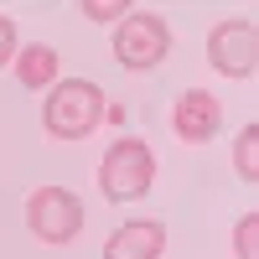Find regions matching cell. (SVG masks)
Returning a JSON list of instances; mask_svg holds the SVG:
<instances>
[{"mask_svg":"<svg viewBox=\"0 0 259 259\" xmlns=\"http://www.w3.org/2000/svg\"><path fill=\"white\" fill-rule=\"evenodd\" d=\"M233 254L239 259H259V212H244V223L233 228Z\"/></svg>","mask_w":259,"mask_h":259,"instance_id":"cell-10","label":"cell"},{"mask_svg":"<svg viewBox=\"0 0 259 259\" xmlns=\"http://www.w3.org/2000/svg\"><path fill=\"white\" fill-rule=\"evenodd\" d=\"M78 11L89 16V21H124L119 11H130V0H83Z\"/></svg>","mask_w":259,"mask_h":259,"instance_id":"cell-11","label":"cell"},{"mask_svg":"<svg viewBox=\"0 0 259 259\" xmlns=\"http://www.w3.org/2000/svg\"><path fill=\"white\" fill-rule=\"evenodd\" d=\"M218 124H223V109H218V99L207 89H187L177 104H171V130H177L187 145H207L218 135Z\"/></svg>","mask_w":259,"mask_h":259,"instance_id":"cell-6","label":"cell"},{"mask_svg":"<svg viewBox=\"0 0 259 259\" xmlns=\"http://www.w3.org/2000/svg\"><path fill=\"white\" fill-rule=\"evenodd\" d=\"M233 166H239L244 182H259V124H249L239 135V145H233Z\"/></svg>","mask_w":259,"mask_h":259,"instance_id":"cell-9","label":"cell"},{"mask_svg":"<svg viewBox=\"0 0 259 259\" xmlns=\"http://www.w3.org/2000/svg\"><path fill=\"white\" fill-rule=\"evenodd\" d=\"M156 182V156L145 140H114L99 161V192L109 202H140Z\"/></svg>","mask_w":259,"mask_h":259,"instance_id":"cell-2","label":"cell"},{"mask_svg":"<svg viewBox=\"0 0 259 259\" xmlns=\"http://www.w3.org/2000/svg\"><path fill=\"white\" fill-rule=\"evenodd\" d=\"M166 254V223L161 218H135L109 233L104 259H161Z\"/></svg>","mask_w":259,"mask_h":259,"instance_id":"cell-7","label":"cell"},{"mask_svg":"<svg viewBox=\"0 0 259 259\" xmlns=\"http://www.w3.org/2000/svg\"><path fill=\"white\" fill-rule=\"evenodd\" d=\"M16 78L26 83V89H47V83L57 78V52L52 47H26V52H16Z\"/></svg>","mask_w":259,"mask_h":259,"instance_id":"cell-8","label":"cell"},{"mask_svg":"<svg viewBox=\"0 0 259 259\" xmlns=\"http://www.w3.org/2000/svg\"><path fill=\"white\" fill-rule=\"evenodd\" d=\"M207 62L218 68L223 78H249L259 68V31L249 21H223V26H212L207 36Z\"/></svg>","mask_w":259,"mask_h":259,"instance_id":"cell-5","label":"cell"},{"mask_svg":"<svg viewBox=\"0 0 259 259\" xmlns=\"http://www.w3.org/2000/svg\"><path fill=\"white\" fill-rule=\"evenodd\" d=\"M26 223L41 244H73L83 233V202L68 187H36L26 197Z\"/></svg>","mask_w":259,"mask_h":259,"instance_id":"cell-4","label":"cell"},{"mask_svg":"<svg viewBox=\"0 0 259 259\" xmlns=\"http://www.w3.org/2000/svg\"><path fill=\"white\" fill-rule=\"evenodd\" d=\"M171 52V26L156 16V11H130L119 21V31H114V57H119V68H161Z\"/></svg>","mask_w":259,"mask_h":259,"instance_id":"cell-3","label":"cell"},{"mask_svg":"<svg viewBox=\"0 0 259 259\" xmlns=\"http://www.w3.org/2000/svg\"><path fill=\"white\" fill-rule=\"evenodd\" d=\"M104 89L89 78H68V83H57V89L47 94V109H41V124H47V135L52 140H83V135H94L99 119H104Z\"/></svg>","mask_w":259,"mask_h":259,"instance_id":"cell-1","label":"cell"},{"mask_svg":"<svg viewBox=\"0 0 259 259\" xmlns=\"http://www.w3.org/2000/svg\"><path fill=\"white\" fill-rule=\"evenodd\" d=\"M16 57V26H11V16H0V68Z\"/></svg>","mask_w":259,"mask_h":259,"instance_id":"cell-12","label":"cell"}]
</instances>
